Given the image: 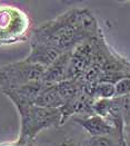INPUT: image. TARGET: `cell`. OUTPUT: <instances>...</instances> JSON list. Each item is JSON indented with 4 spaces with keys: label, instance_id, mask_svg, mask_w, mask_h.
<instances>
[{
    "label": "cell",
    "instance_id": "obj_1",
    "mask_svg": "<svg viewBox=\"0 0 130 146\" xmlns=\"http://www.w3.org/2000/svg\"><path fill=\"white\" fill-rule=\"evenodd\" d=\"M101 34L104 31L89 9L72 8L34 28L28 41L46 45L65 54Z\"/></svg>",
    "mask_w": 130,
    "mask_h": 146
},
{
    "label": "cell",
    "instance_id": "obj_2",
    "mask_svg": "<svg viewBox=\"0 0 130 146\" xmlns=\"http://www.w3.org/2000/svg\"><path fill=\"white\" fill-rule=\"evenodd\" d=\"M19 114L20 131L16 143L19 146H30L41 132L61 125L60 108H47L32 103L13 104Z\"/></svg>",
    "mask_w": 130,
    "mask_h": 146
},
{
    "label": "cell",
    "instance_id": "obj_3",
    "mask_svg": "<svg viewBox=\"0 0 130 146\" xmlns=\"http://www.w3.org/2000/svg\"><path fill=\"white\" fill-rule=\"evenodd\" d=\"M31 30L30 18L24 10L0 3V46L16 45L29 40Z\"/></svg>",
    "mask_w": 130,
    "mask_h": 146
},
{
    "label": "cell",
    "instance_id": "obj_4",
    "mask_svg": "<svg viewBox=\"0 0 130 146\" xmlns=\"http://www.w3.org/2000/svg\"><path fill=\"white\" fill-rule=\"evenodd\" d=\"M46 68L26 59L13 61L0 68V88L2 92L41 82Z\"/></svg>",
    "mask_w": 130,
    "mask_h": 146
},
{
    "label": "cell",
    "instance_id": "obj_5",
    "mask_svg": "<svg viewBox=\"0 0 130 146\" xmlns=\"http://www.w3.org/2000/svg\"><path fill=\"white\" fill-rule=\"evenodd\" d=\"M72 121L78 126H80L90 137L123 134V132L116 129L104 117L96 115V114L90 115V116H76V117H72Z\"/></svg>",
    "mask_w": 130,
    "mask_h": 146
},
{
    "label": "cell",
    "instance_id": "obj_6",
    "mask_svg": "<svg viewBox=\"0 0 130 146\" xmlns=\"http://www.w3.org/2000/svg\"><path fill=\"white\" fill-rule=\"evenodd\" d=\"M70 56L71 51L60 55L56 60L46 68L41 82L46 85H55L67 80Z\"/></svg>",
    "mask_w": 130,
    "mask_h": 146
},
{
    "label": "cell",
    "instance_id": "obj_7",
    "mask_svg": "<svg viewBox=\"0 0 130 146\" xmlns=\"http://www.w3.org/2000/svg\"><path fill=\"white\" fill-rule=\"evenodd\" d=\"M29 45H30V51L24 59L32 64L40 65L45 68H47L60 55H62L56 49L50 48L46 45L36 44V42H29Z\"/></svg>",
    "mask_w": 130,
    "mask_h": 146
},
{
    "label": "cell",
    "instance_id": "obj_8",
    "mask_svg": "<svg viewBox=\"0 0 130 146\" xmlns=\"http://www.w3.org/2000/svg\"><path fill=\"white\" fill-rule=\"evenodd\" d=\"M35 105L47 107V108H61L63 106V100L60 96L57 85H46L36 98Z\"/></svg>",
    "mask_w": 130,
    "mask_h": 146
},
{
    "label": "cell",
    "instance_id": "obj_9",
    "mask_svg": "<svg viewBox=\"0 0 130 146\" xmlns=\"http://www.w3.org/2000/svg\"><path fill=\"white\" fill-rule=\"evenodd\" d=\"M81 146H126L123 134H115L100 137H86L81 141Z\"/></svg>",
    "mask_w": 130,
    "mask_h": 146
},
{
    "label": "cell",
    "instance_id": "obj_10",
    "mask_svg": "<svg viewBox=\"0 0 130 146\" xmlns=\"http://www.w3.org/2000/svg\"><path fill=\"white\" fill-rule=\"evenodd\" d=\"M89 93L92 97L97 99H107V98L115 97L116 94V88L115 85L111 83H106V82H101V83H96L94 85L89 87Z\"/></svg>",
    "mask_w": 130,
    "mask_h": 146
},
{
    "label": "cell",
    "instance_id": "obj_11",
    "mask_svg": "<svg viewBox=\"0 0 130 146\" xmlns=\"http://www.w3.org/2000/svg\"><path fill=\"white\" fill-rule=\"evenodd\" d=\"M30 146H81V141H77L73 137H66L60 142H44V143H38L35 141Z\"/></svg>",
    "mask_w": 130,
    "mask_h": 146
},
{
    "label": "cell",
    "instance_id": "obj_12",
    "mask_svg": "<svg viewBox=\"0 0 130 146\" xmlns=\"http://www.w3.org/2000/svg\"><path fill=\"white\" fill-rule=\"evenodd\" d=\"M115 88H116L115 97L129 95L130 94V78H125V79L119 80L118 83L115 85Z\"/></svg>",
    "mask_w": 130,
    "mask_h": 146
},
{
    "label": "cell",
    "instance_id": "obj_13",
    "mask_svg": "<svg viewBox=\"0 0 130 146\" xmlns=\"http://www.w3.org/2000/svg\"><path fill=\"white\" fill-rule=\"evenodd\" d=\"M123 137L126 146H130V122L127 123L123 127Z\"/></svg>",
    "mask_w": 130,
    "mask_h": 146
},
{
    "label": "cell",
    "instance_id": "obj_14",
    "mask_svg": "<svg viewBox=\"0 0 130 146\" xmlns=\"http://www.w3.org/2000/svg\"><path fill=\"white\" fill-rule=\"evenodd\" d=\"M0 146H19V145L16 143V141H13V142H3V143H0Z\"/></svg>",
    "mask_w": 130,
    "mask_h": 146
}]
</instances>
